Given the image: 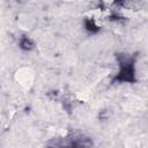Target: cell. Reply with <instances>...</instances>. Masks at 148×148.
<instances>
[{"label": "cell", "mask_w": 148, "mask_h": 148, "mask_svg": "<svg viewBox=\"0 0 148 148\" xmlns=\"http://www.w3.org/2000/svg\"><path fill=\"white\" fill-rule=\"evenodd\" d=\"M84 27H86L87 30L92 31V32L98 30V27L95 24V22H94L92 20H86V21H84Z\"/></svg>", "instance_id": "3957f363"}, {"label": "cell", "mask_w": 148, "mask_h": 148, "mask_svg": "<svg viewBox=\"0 0 148 148\" xmlns=\"http://www.w3.org/2000/svg\"><path fill=\"white\" fill-rule=\"evenodd\" d=\"M72 148H84V145L82 142H80V141H76V142H74L72 145Z\"/></svg>", "instance_id": "277c9868"}, {"label": "cell", "mask_w": 148, "mask_h": 148, "mask_svg": "<svg viewBox=\"0 0 148 148\" xmlns=\"http://www.w3.org/2000/svg\"><path fill=\"white\" fill-rule=\"evenodd\" d=\"M20 45H21V47H22L23 50H31V49H32V46H34V44H32L31 39H30V38H28V37L22 38V39H21Z\"/></svg>", "instance_id": "7a4b0ae2"}, {"label": "cell", "mask_w": 148, "mask_h": 148, "mask_svg": "<svg viewBox=\"0 0 148 148\" xmlns=\"http://www.w3.org/2000/svg\"><path fill=\"white\" fill-rule=\"evenodd\" d=\"M117 81L119 82H132L134 81V66L133 61L130 59L121 61L120 64V71L116 77Z\"/></svg>", "instance_id": "6da1fadb"}]
</instances>
